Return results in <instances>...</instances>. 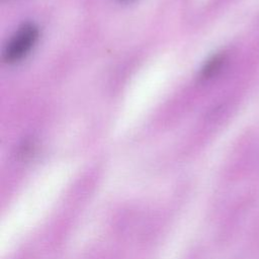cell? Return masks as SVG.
Instances as JSON below:
<instances>
[{
  "instance_id": "obj_1",
  "label": "cell",
  "mask_w": 259,
  "mask_h": 259,
  "mask_svg": "<svg viewBox=\"0 0 259 259\" xmlns=\"http://www.w3.org/2000/svg\"><path fill=\"white\" fill-rule=\"evenodd\" d=\"M38 37V29L32 23H25L14 33L4 50V60L15 63L24 58Z\"/></svg>"
}]
</instances>
